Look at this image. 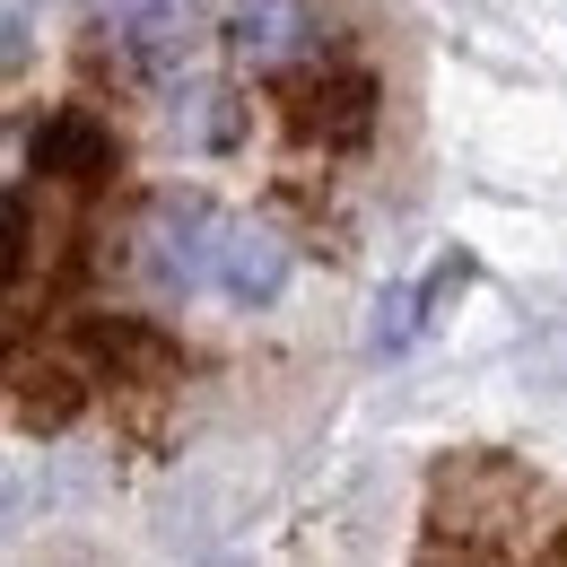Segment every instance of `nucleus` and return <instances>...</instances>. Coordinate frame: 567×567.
<instances>
[{
    "instance_id": "1",
    "label": "nucleus",
    "mask_w": 567,
    "mask_h": 567,
    "mask_svg": "<svg viewBox=\"0 0 567 567\" xmlns=\"http://www.w3.org/2000/svg\"><path fill=\"white\" fill-rule=\"evenodd\" d=\"M542 506V481L515 463V454H445L427 472V550L436 559H506L524 550V524Z\"/></svg>"
},
{
    "instance_id": "2",
    "label": "nucleus",
    "mask_w": 567,
    "mask_h": 567,
    "mask_svg": "<svg viewBox=\"0 0 567 567\" xmlns=\"http://www.w3.org/2000/svg\"><path fill=\"white\" fill-rule=\"evenodd\" d=\"M280 123H288L297 148L358 157V148L375 141V123H384V79L367 71V62H323V71H306L280 96Z\"/></svg>"
},
{
    "instance_id": "3",
    "label": "nucleus",
    "mask_w": 567,
    "mask_h": 567,
    "mask_svg": "<svg viewBox=\"0 0 567 567\" xmlns=\"http://www.w3.org/2000/svg\"><path fill=\"white\" fill-rule=\"evenodd\" d=\"M218 245H227V218L202 193H166L132 227V262H141V280L157 297H202L218 280Z\"/></svg>"
},
{
    "instance_id": "4",
    "label": "nucleus",
    "mask_w": 567,
    "mask_h": 567,
    "mask_svg": "<svg viewBox=\"0 0 567 567\" xmlns=\"http://www.w3.org/2000/svg\"><path fill=\"white\" fill-rule=\"evenodd\" d=\"M71 350L87 358V375L114 384V393H166V384L184 375V350H175L148 315H79Z\"/></svg>"
},
{
    "instance_id": "5",
    "label": "nucleus",
    "mask_w": 567,
    "mask_h": 567,
    "mask_svg": "<svg viewBox=\"0 0 567 567\" xmlns=\"http://www.w3.org/2000/svg\"><path fill=\"white\" fill-rule=\"evenodd\" d=\"M27 166H35L44 184L105 193V184H114V166H123V148H114V123H96L87 105H62V114H44V123L27 132Z\"/></svg>"
},
{
    "instance_id": "6",
    "label": "nucleus",
    "mask_w": 567,
    "mask_h": 567,
    "mask_svg": "<svg viewBox=\"0 0 567 567\" xmlns=\"http://www.w3.org/2000/svg\"><path fill=\"white\" fill-rule=\"evenodd\" d=\"M87 358H27L9 350V420L27 427V436H62V427L79 420V402H87Z\"/></svg>"
},
{
    "instance_id": "7",
    "label": "nucleus",
    "mask_w": 567,
    "mask_h": 567,
    "mask_svg": "<svg viewBox=\"0 0 567 567\" xmlns=\"http://www.w3.org/2000/svg\"><path fill=\"white\" fill-rule=\"evenodd\" d=\"M227 44H236V62H254V71L306 62V53H315V0H236V9H227Z\"/></svg>"
},
{
    "instance_id": "8",
    "label": "nucleus",
    "mask_w": 567,
    "mask_h": 567,
    "mask_svg": "<svg viewBox=\"0 0 567 567\" xmlns=\"http://www.w3.org/2000/svg\"><path fill=\"white\" fill-rule=\"evenodd\" d=\"M218 288L236 297V306H271L288 288V245L271 227H254V218H227V245H218Z\"/></svg>"
},
{
    "instance_id": "9",
    "label": "nucleus",
    "mask_w": 567,
    "mask_h": 567,
    "mask_svg": "<svg viewBox=\"0 0 567 567\" xmlns=\"http://www.w3.org/2000/svg\"><path fill=\"white\" fill-rule=\"evenodd\" d=\"M427 315H436V306H427V280H420V288H384V297H375V323H367V350H375V358L411 350Z\"/></svg>"
},
{
    "instance_id": "10",
    "label": "nucleus",
    "mask_w": 567,
    "mask_h": 567,
    "mask_svg": "<svg viewBox=\"0 0 567 567\" xmlns=\"http://www.w3.org/2000/svg\"><path fill=\"white\" fill-rule=\"evenodd\" d=\"M96 18H105L123 44H141V53H148V44L175 27V0H96Z\"/></svg>"
},
{
    "instance_id": "11",
    "label": "nucleus",
    "mask_w": 567,
    "mask_h": 567,
    "mask_svg": "<svg viewBox=\"0 0 567 567\" xmlns=\"http://www.w3.org/2000/svg\"><path fill=\"white\" fill-rule=\"evenodd\" d=\"M27 44H35V9H27V0H9V44H0V62L18 71V62H27Z\"/></svg>"
},
{
    "instance_id": "12",
    "label": "nucleus",
    "mask_w": 567,
    "mask_h": 567,
    "mask_svg": "<svg viewBox=\"0 0 567 567\" xmlns=\"http://www.w3.org/2000/svg\"><path fill=\"white\" fill-rule=\"evenodd\" d=\"M542 559H567V524H559V533H542Z\"/></svg>"
}]
</instances>
